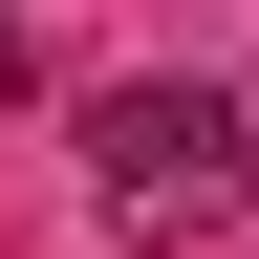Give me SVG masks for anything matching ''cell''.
<instances>
[{
  "label": "cell",
  "mask_w": 259,
  "mask_h": 259,
  "mask_svg": "<svg viewBox=\"0 0 259 259\" xmlns=\"http://www.w3.org/2000/svg\"><path fill=\"white\" fill-rule=\"evenodd\" d=\"M87 194H108V238H216L259 194V130L216 108V87H108V108H87Z\"/></svg>",
  "instance_id": "cell-1"
},
{
  "label": "cell",
  "mask_w": 259,
  "mask_h": 259,
  "mask_svg": "<svg viewBox=\"0 0 259 259\" xmlns=\"http://www.w3.org/2000/svg\"><path fill=\"white\" fill-rule=\"evenodd\" d=\"M0 87H22V22H0Z\"/></svg>",
  "instance_id": "cell-2"
}]
</instances>
